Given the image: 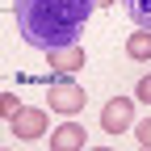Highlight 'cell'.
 Masks as SVG:
<instances>
[{"label": "cell", "mask_w": 151, "mask_h": 151, "mask_svg": "<svg viewBox=\"0 0 151 151\" xmlns=\"http://www.w3.org/2000/svg\"><path fill=\"white\" fill-rule=\"evenodd\" d=\"M92 4L97 0H13V17L29 46L59 50L76 46V38L84 34L92 17Z\"/></svg>", "instance_id": "1"}, {"label": "cell", "mask_w": 151, "mask_h": 151, "mask_svg": "<svg viewBox=\"0 0 151 151\" xmlns=\"http://www.w3.org/2000/svg\"><path fill=\"white\" fill-rule=\"evenodd\" d=\"M46 101H50V109H55V113H80V109L88 105V97H84V88H80V84H67V80H59V84H50V92H46Z\"/></svg>", "instance_id": "2"}, {"label": "cell", "mask_w": 151, "mask_h": 151, "mask_svg": "<svg viewBox=\"0 0 151 151\" xmlns=\"http://www.w3.org/2000/svg\"><path fill=\"white\" fill-rule=\"evenodd\" d=\"M130 122H134V101H126V97H113V101L101 109V126H105V134H122Z\"/></svg>", "instance_id": "3"}, {"label": "cell", "mask_w": 151, "mask_h": 151, "mask_svg": "<svg viewBox=\"0 0 151 151\" xmlns=\"http://www.w3.org/2000/svg\"><path fill=\"white\" fill-rule=\"evenodd\" d=\"M9 126H13L17 139H42L46 134V113L42 109H21V113L9 118Z\"/></svg>", "instance_id": "4"}, {"label": "cell", "mask_w": 151, "mask_h": 151, "mask_svg": "<svg viewBox=\"0 0 151 151\" xmlns=\"http://www.w3.org/2000/svg\"><path fill=\"white\" fill-rule=\"evenodd\" d=\"M46 55H50V67L63 71V76L84 67V46H59V50H46Z\"/></svg>", "instance_id": "5"}, {"label": "cell", "mask_w": 151, "mask_h": 151, "mask_svg": "<svg viewBox=\"0 0 151 151\" xmlns=\"http://www.w3.org/2000/svg\"><path fill=\"white\" fill-rule=\"evenodd\" d=\"M80 147H84V126H76V122H63L50 134V151H80Z\"/></svg>", "instance_id": "6"}, {"label": "cell", "mask_w": 151, "mask_h": 151, "mask_svg": "<svg viewBox=\"0 0 151 151\" xmlns=\"http://www.w3.org/2000/svg\"><path fill=\"white\" fill-rule=\"evenodd\" d=\"M126 55H130V59H151V29H139V34H130L126 38Z\"/></svg>", "instance_id": "7"}, {"label": "cell", "mask_w": 151, "mask_h": 151, "mask_svg": "<svg viewBox=\"0 0 151 151\" xmlns=\"http://www.w3.org/2000/svg\"><path fill=\"white\" fill-rule=\"evenodd\" d=\"M122 4H126V17L139 29H151V0H122Z\"/></svg>", "instance_id": "8"}, {"label": "cell", "mask_w": 151, "mask_h": 151, "mask_svg": "<svg viewBox=\"0 0 151 151\" xmlns=\"http://www.w3.org/2000/svg\"><path fill=\"white\" fill-rule=\"evenodd\" d=\"M0 113H4V118L21 113V105H17V97H13V92H4V97H0Z\"/></svg>", "instance_id": "9"}, {"label": "cell", "mask_w": 151, "mask_h": 151, "mask_svg": "<svg viewBox=\"0 0 151 151\" xmlns=\"http://www.w3.org/2000/svg\"><path fill=\"white\" fill-rule=\"evenodd\" d=\"M139 143H143V147H151V118H147V122H139Z\"/></svg>", "instance_id": "10"}, {"label": "cell", "mask_w": 151, "mask_h": 151, "mask_svg": "<svg viewBox=\"0 0 151 151\" xmlns=\"http://www.w3.org/2000/svg\"><path fill=\"white\" fill-rule=\"evenodd\" d=\"M139 101H151V76H143V80H139Z\"/></svg>", "instance_id": "11"}, {"label": "cell", "mask_w": 151, "mask_h": 151, "mask_svg": "<svg viewBox=\"0 0 151 151\" xmlns=\"http://www.w3.org/2000/svg\"><path fill=\"white\" fill-rule=\"evenodd\" d=\"M97 4H118V0H97Z\"/></svg>", "instance_id": "12"}]
</instances>
